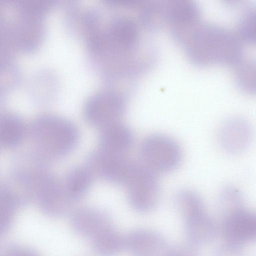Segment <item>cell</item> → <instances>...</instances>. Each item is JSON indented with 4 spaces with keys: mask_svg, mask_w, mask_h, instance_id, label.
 <instances>
[{
    "mask_svg": "<svg viewBox=\"0 0 256 256\" xmlns=\"http://www.w3.org/2000/svg\"><path fill=\"white\" fill-rule=\"evenodd\" d=\"M173 36L196 65L236 64L241 60L242 48L239 38L220 26L198 22L176 31Z\"/></svg>",
    "mask_w": 256,
    "mask_h": 256,
    "instance_id": "6da1fadb",
    "label": "cell"
},
{
    "mask_svg": "<svg viewBox=\"0 0 256 256\" xmlns=\"http://www.w3.org/2000/svg\"><path fill=\"white\" fill-rule=\"evenodd\" d=\"M28 133L34 150L50 163L70 153L79 140V132L74 123L52 114H42L34 118Z\"/></svg>",
    "mask_w": 256,
    "mask_h": 256,
    "instance_id": "7a4b0ae2",
    "label": "cell"
},
{
    "mask_svg": "<svg viewBox=\"0 0 256 256\" xmlns=\"http://www.w3.org/2000/svg\"><path fill=\"white\" fill-rule=\"evenodd\" d=\"M138 39L136 24L129 18L120 17L113 20L106 30L94 32L88 42L95 52L114 56L132 52Z\"/></svg>",
    "mask_w": 256,
    "mask_h": 256,
    "instance_id": "3957f363",
    "label": "cell"
},
{
    "mask_svg": "<svg viewBox=\"0 0 256 256\" xmlns=\"http://www.w3.org/2000/svg\"><path fill=\"white\" fill-rule=\"evenodd\" d=\"M140 162L156 173L176 170L182 160L178 144L166 135L153 134L146 137L140 148Z\"/></svg>",
    "mask_w": 256,
    "mask_h": 256,
    "instance_id": "277c9868",
    "label": "cell"
},
{
    "mask_svg": "<svg viewBox=\"0 0 256 256\" xmlns=\"http://www.w3.org/2000/svg\"><path fill=\"white\" fill-rule=\"evenodd\" d=\"M15 14L10 18L16 47L24 52L35 50L42 40L44 11L26 6H14Z\"/></svg>",
    "mask_w": 256,
    "mask_h": 256,
    "instance_id": "5b68a950",
    "label": "cell"
},
{
    "mask_svg": "<svg viewBox=\"0 0 256 256\" xmlns=\"http://www.w3.org/2000/svg\"><path fill=\"white\" fill-rule=\"evenodd\" d=\"M131 206L140 212L152 210L158 204L160 188L156 174L141 162H136L125 184Z\"/></svg>",
    "mask_w": 256,
    "mask_h": 256,
    "instance_id": "8992f818",
    "label": "cell"
},
{
    "mask_svg": "<svg viewBox=\"0 0 256 256\" xmlns=\"http://www.w3.org/2000/svg\"><path fill=\"white\" fill-rule=\"evenodd\" d=\"M125 109L124 98L110 90L99 92L86 102L84 114L90 124L102 129L120 122Z\"/></svg>",
    "mask_w": 256,
    "mask_h": 256,
    "instance_id": "52a82bcc",
    "label": "cell"
},
{
    "mask_svg": "<svg viewBox=\"0 0 256 256\" xmlns=\"http://www.w3.org/2000/svg\"><path fill=\"white\" fill-rule=\"evenodd\" d=\"M136 163L125 156L109 154L98 150L87 156L85 164L94 176H97L114 184L124 186Z\"/></svg>",
    "mask_w": 256,
    "mask_h": 256,
    "instance_id": "ba28073f",
    "label": "cell"
},
{
    "mask_svg": "<svg viewBox=\"0 0 256 256\" xmlns=\"http://www.w3.org/2000/svg\"><path fill=\"white\" fill-rule=\"evenodd\" d=\"M34 198L44 212L55 216L67 213L72 204L65 193L62 182L50 171L41 179Z\"/></svg>",
    "mask_w": 256,
    "mask_h": 256,
    "instance_id": "9c48e42d",
    "label": "cell"
},
{
    "mask_svg": "<svg viewBox=\"0 0 256 256\" xmlns=\"http://www.w3.org/2000/svg\"><path fill=\"white\" fill-rule=\"evenodd\" d=\"M70 223L76 232L90 240L112 226L110 217L106 212L88 207L74 210L71 216Z\"/></svg>",
    "mask_w": 256,
    "mask_h": 256,
    "instance_id": "30bf717a",
    "label": "cell"
},
{
    "mask_svg": "<svg viewBox=\"0 0 256 256\" xmlns=\"http://www.w3.org/2000/svg\"><path fill=\"white\" fill-rule=\"evenodd\" d=\"M252 128L248 122L241 118H233L224 122L218 132V140L223 149L230 154H239L249 146Z\"/></svg>",
    "mask_w": 256,
    "mask_h": 256,
    "instance_id": "8fae6325",
    "label": "cell"
},
{
    "mask_svg": "<svg viewBox=\"0 0 256 256\" xmlns=\"http://www.w3.org/2000/svg\"><path fill=\"white\" fill-rule=\"evenodd\" d=\"M134 142L131 130L120 122L100 129L98 150L107 154L125 156Z\"/></svg>",
    "mask_w": 256,
    "mask_h": 256,
    "instance_id": "7c38bea8",
    "label": "cell"
},
{
    "mask_svg": "<svg viewBox=\"0 0 256 256\" xmlns=\"http://www.w3.org/2000/svg\"><path fill=\"white\" fill-rule=\"evenodd\" d=\"M164 22L172 26V28H182L199 22L200 9L192 0H171L160 1Z\"/></svg>",
    "mask_w": 256,
    "mask_h": 256,
    "instance_id": "4fadbf2b",
    "label": "cell"
},
{
    "mask_svg": "<svg viewBox=\"0 0 256 256\" xmlns=\"http://www.w3.org/2000/svg\"><path fill=\"white\" fill-rule=\"evenodd\" d=\"M94 174L84 164L70 168L62 181L65 193L72 203L81 199L89 190Z\"/></svg>",
    "mask_w": 256,
    "mask_h": 256,
    "instance_id": "5bb4252c",
    "label": "cell"
},
{
    "mask_svg": "<svg viewBox=\"0 0 256 256\" xmlns=\"http://www.w3.org/2000/svg\"><path fill=\"white\" fill-rule=\"evenodd\" d=\"M28 131V128L18 114L0 112V146L8 148L19 146Z\"/></svg>",
    "mask_w": 256,
    "mask_h": 256,
    "instance_id": "9a60e30c",
    "label": "cell"
},
{
    "mask_svg": "<svg viewBox=\"0 0 256 256\" xmlns=\"http://www.w3.org/2000/svg\"><path fill=\"white\" fill-rule=\"evenodd\" d=\"M226 228L228 235L234 240H251L256 234L255 216L248 211L236 209L228 217Z\"/></svg>",
    "mask_w": 256,
    "mask_h": 256,
    "instance_id": "2e32d148",
    "label": "cell"
},
{
    "mask_svg": "<svg viewBox=\"0 0 256 256\" xmlns=\"http://www.w3.org/2000/svg\"><path fill=\"white\" fill-rule=\"evenodd\" d=\"M159 246V240L152 232L137 230L125 237V247L132 256H154Z\"/></svg>",
    "mask_w": 256,
    "mask_h": 256,
    "instance_id": "e0dca14e",
    "label": "cell"
},
{
    "mask_svg": "<svg viewBox=\"0 0 256 256\" xmlns=\"http://www.w3.org/2000/svg\"><path fill=\"white\" fill-rule=\"evenodd\" d=\"M92 247L100 256H116L125 247V237L112 226L91 240Z\"/></svg>",
    "mask_w": 256,
    "mask_h": 256,
    "instance_id": "ac0fdd59",
    "label": "cell"
},
{
    "mask_svg": "<svg viewBox=\"0 0 256 256\" xmlns=\"http://www.w3.org/2000/svg\"><path fill=\"white\" fill-rule=\"evenodd\" d=\"M20 204L6 184H0V232L5 231L9 227Z\"/></svg>",
    "mask_w": 256,
    "mask_h": 256,
    "instance_id": "d6986e66",
    "label": "cell"
},
{
    "mask_svg": "<svg viewBox=\"0 0 256 256\" xmlns=\"http://www.w3.org/2000/svg\"><path fill=\"white\" fill-rule=\"evenodd\" d=\"M255 18V8H249L242 16L238 26L240 38L250 44L256 41Z\"/></svg>",
    "mask_w": 256,
    "mask_h": 256,
    "instance_id": "ffe728a7",
    "label": "cell"
},
{
    "mask_svg": "<svg viewBox=\"0 0 256 256\" xmlns=\"http://www.w3.org/2000/svg\"><path fill=\"white\" fill-rule=\"evenodd\" d=\"M255 65L252 63L242 65L236 76L238 88L246 92L252 93L255 91Z\"/></svg>",
    "mask_w": 256,
    "mask_h": 256,
    "instance_id": "44dd1931",
    "label": "cell"
},
{
    "mask_svg": "<svg viewBox=\"0 0 256 256\" xmlns=\"http://www.w3.org/2000/svg\"><path fill=\"white\" fill-rule=\"evenodd\" d=\"M10 256H38L32 252L25 250H18L12 252Z\"/></svg>",
    "mask_w": 256,
    "mask_h": 256,
    "instance_id": "7402d4cb",
    "label": "cell"
}]
</instances>
